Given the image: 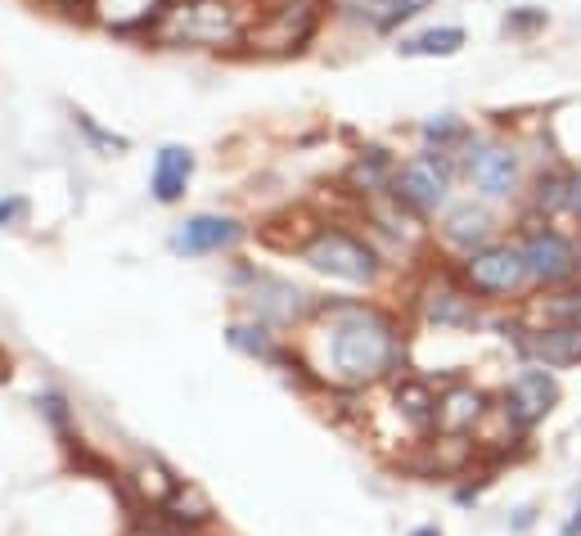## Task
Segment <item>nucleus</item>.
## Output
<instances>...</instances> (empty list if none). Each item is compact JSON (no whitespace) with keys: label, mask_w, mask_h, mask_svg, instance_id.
I'll return each mask as SVG.
<instances>
[{"label":"nucleus","mask_w":581,"mask_h":536,"mask_svg":"<svg viewBox=\"0 0 581 536\" xmlns=\"http://www.w3.org/2000/svg\"><path fill=\"white\" fill-rule=\"evenodd\" d=\"M325 352L338 383H374L397 361V325L374 307H334Z\"/></svg>","instance_id":"1"},{"label":"nucleus","mask_w":581,"mask_h":536,"mask_svg":"<svg viewBox=\"0 0 581 536\" xmlns=\"http://www.w3.org/2000/svg\"><path fill=\"white\" fill-rule=\"evenodd\" d=\"M154 37L163 46L221 50L248 37V19L235 0H172L163 19L154 23Z\"/></svg>","instance_id":"2"},{"label":"nucleus","mask_w":581,"mask_h":536,"mask_svg":"<svg viewBox=\"0 0 581 536\" xmlns=\"http://www.w3.org/2000/svg\"><path fill=\"white\" fill-rule=\"evenodd\" d=\"M325 10H329V0H284L280 10H271L257 28H248L244 41L257 55H293V50H302L320 32Z\"/></svg>","instance_id":"3"},{"label":"nucleus","mask_w":581,"mask_h":536,"mask_svg":"<svg viewBox=\"0 0 581 536\" xmlns=\"http://www.w3.org/2000/svg\"><path fill=\"white\" fill-rule=\"evenodd\" d=\"M302 262L316 266L320 275H334L347 284H370L379 275V257L370 244H361L347 230H316V235L302 244Z\"/></svg>","instance_id":"4"},{"label":"nucleus","mask_w":581,"mask_h":536,"mask_svg":"<svg viewBox=\"0 0 581 536\" xmlns=\"http://www.w3.org/2000/svg\"><path fill=\"white\" fill-rule=\"evenodd\" d=\"M446 190H451V167H446L437 154L410 158L406 167L392 172V194H397L410 212H419V217H428V212L442 208Z\"/></svg>","instance_id":"5"},{"label":"nucleus","mask_w":581,"mask_h":536,"mask_svg":"<svg viewBox=\"0 0 581 536\" xmlns=\"http://www.w3.org/2000/svg\"><path fill=\"white\" fill-rule=\"evenodd\" d=\"M464 275H469L473 289L491 293V298H505V293L523 289V284L532 280L523 248H482V253H469Z\"/></svg>","instance_id":"6"},{"label":"nucleus","mask_w":581,"mask_h":536,"mask_svg":"<svg viewBox=\"0 0 581 536\" xmlns=\"http://www.w3.org/2000/svg\"><path fill=\"white\" fill-rule=\"evenodd\" d=\"M239 239H244V221L221 217V212H199V217L181 221L172 230V253L208 257V253H221V248H235Z\"/></svg>","instance_id":"7"},{"label":"nucleus","mask_w":581,"mask_h":536,"mask_svg":"<svg viewBox=\"0 0 581 536\" xmlns=\"http://www.w3.org/2000/svg\"><path fill=\"white\" fill-rule=\"evenodd\" d=\"M244 280H253V289H248V307H253L257 320H271V325H293V320L307 311V293L298 289V284L280 280V275H266V271H244Z\"/></svg>","instance_id":"8"},{"label":"nucleus","mask_w":581,"mask_h":536,"mask_svg":"<svg viewBox=\"0 0 581 536\" xmlns=\"http://www.w3.org/2000/svg\"><path fill=\"white\" fill-rule=\"evenodd\" d=\"M554 401H559V383L545 370H523L505 392V415H509V424L532 428L536 419L550 415Z\"/></svg>","instance_id":"9"},{"label":"nucleus","mask_w":581,"mask_h":536,"mask_svg":"<svg viewBox=\"0 0 581 536\" xmlns=\"http://www.w3.org/2000/svg\"><path fill=\"white\" fill-rule=\"evenodd\" d=\"M523 257H527L532 280H541V284H559L577 271V248H572L559 230H532V235L523 239Z\"/></svg>","instance_id":"10"},{"label":"nucleus","mask_w":581,"mask_h":536,"mask_svg":"<svg viewBox=\"0 0 581 536\" xmlns=\"http://www.w3.org/2000/svg\"><path fill=\"white\" fill-rule=\"evenodd\" d=\"M464 167H469V181L478 185L487 199H505V194L518 185V158L509 154L505 145H478V149H469Z\"/></svg>","instance_id":"11"},{"label":"nucleus","mask_w":581,"mask_h":536,"mask_svg":"<svg viewBox=\"0 0 581 536\" xmlns=\"http://www.w3.org/2000/svg\"><path fill=\"white\" fill-rule=\"evenodd\" d=\"M523 352L532 356V361H541L545 370H568V365H581V325L541 329V334L523 338Z\"/></svg>","instance_id":"12"},{"label":"nucleus","mask_w":581,"mask_h":536,"mask_svg":"<svg viewBox=\"0 0 581 536\" xmlns=\"http://www.w3.org/2000/svg\"><path fill=\"white\" fill-rule=\"evenodd\" d=\"M194 176V154L185 145H163L154 158V176H149V190L158 203H181L185 185Z\"/></svg>","instance_id":"13"},{"label":"nucleus","mask_w":581,"mask_h":536,"mask_svg":"<svg viewBox=\"0 0 581 536\" xmlns=\"http://www.w3.org/2000/svg\"><path fill=\"white\" fill-rule=\"evenodd\" d=\"M167 5H172V0H91V14L118 32H131V28L154 32V23L163 19Z\"/></svg>","instance_id":"14"},{"label":"nucleus","mask_w":581,"mask_h":536,"mask_svg":"<svg viewBox=\"0 0 581 536\" xmlns=\"http://www.w3.org/2000/svg\"><path fill=\"white\" fill-rule=\"evenodd\" d=\"M163 514L172 518V523L181 527L185 536H194L203 523H212V500L203 496V491L194 487V482H181V487L172 491V500L163 505Z\"/></svg>","instance_id":"15"},{"label":"nucleus","mask_w":581,"mask_h":536,"mask_svg":"<svg viewBox=\"0 0 581 536\" xmlns=\"http://www.w3.org/2000/svg\"><path fill=\"white\" fill-rule=\"evenodd\" d=\"M478 415H482V392H473V388H455V392H446V397H437V424H442L446 433L473 428Z\"/></svg>","instance_id":"16"},{"label":"nucleus","mask_w":581,"mask_h":536,"mask_svg":"<svg viewBox=\"0 0 581 536\" xmlns=\"http://www.w3.org/2000/svg\"><path fill=\"white\" fill-rule=\"evenodd\" d=\"M442 235L451 239V244H460V248H473V244H482V239L491 235V217L482 208H455L451 217H446Z\"/></svg>","instance_id":"17"},{"label":"nucleus","mask_w":581,"mask_h":536,"mask_svg":"<svg viewBox=\"0 0 581 536\" xmlns=\"http://www.w3.org/2000/svg\"><path fill=\"white\" fill-rule=\"evenodd\" d=\"M397 410L415 428H433L437 424V397L428 392V383H401V388H397Z\"/></svg>","instance_id":"18"},{"label":"nucleus","mask_w":581,"mask_h":536,"mask_svg":"<svg viewBox=\"0 0 581 536\" xmlns=\"http://www.w3.org/2000/svg\"><path fill=\"white\" fill-rule=\"evenodd\" d=\"M424 311H428V320H437V325H455V329H464V325L478 320V316H473V307H469V298H460V293H451V289L428 293Z\"/></svg>","instance_id":"19"},{"label":"nucleus","mask_w":581,"mask_h":536,"mask_svg":"<svg viewBox=\"0 0 581 536\" xmlns=\"http://www.w3.org/2000/svg\"><path fill=\"white\" fill-rule=\"evenodd\" d=\"M464 46V32L460 28H428L419 37H406L401 41V55H455Z\"/></svg>","instance_id":"20"},{"label":"nucleus","mask_w":581,"mask_h":536,"mask_svg":"<svg viewBox=\"0 0 581 536\" xmlns=\"http://www.w3.org/2000/svg\"><path fill=\"white\" fill-rule=\"evenodd\" d=\"M230 347L244 356H262V361H280V352H275L271 334H266V325H230L226 329Z\"/></svg>","instance_id":"21"},{"label":"nucleus","mask_w":581,"mask_h":536,"mask_svg":"<svg viewBox=\"0 0 581 536\" xmlns=\"http://www.w3.org/2000/svg\"><path fill=\"white\" fill-rule=\"evenodd\" d=\"M428 0H383V14H379V23L374 28H383V32H392L397 23H406V19H415L419 10H424Z\"/></svg>","instance_id":"22"},{"label":"nucleus","mask_w":581,"mask_h":536,"mask_svg":"<svg viewBox=\"0 0 581 536\" xmlns=\"http://www.w3.org/2000/svg\"><path fill=\"white\" fill-rule=\"evenodd\" d=\"M37 410H41V415H46L55 428H68V401L59 397V392H41V397H37Z\"/></svg>","instance_id":"23"},{"label":"nucleus","mask_w":581,"mask_h":536,"mask_svg":"<svg viewBox=\"0 0 581 536\" xmlns=\"http://www.w3.org/2000/svg\"><path fill=\"white\" fill-rule=\"evenodd\" d=\"M545 23V10H532V5H523V10L505 14V32H532Z\"/></svg>","instance_id":"24"},{"label":"nucleus","mask_w":581,"mask_h":536,"mask_svg":"<svg viewBox=\"0 0 581 536\" xmlns=\"http://www.w3.org/2000/svg\"><path fill=\"white\" fill-rule=\"evenodd\" d=\"M545 316L559 320V325H581V293H572L568 302H550V307H545Z\"/></svg>","instance_id":"25"},{"label":"nucleus","mask_w":581,"mask_h":536,"mask_svg":"<svg viewBox=\"0 0 581 536\" xmlns=\"http://www.w3.org/2000/svg\"><path fill=\"white\" fill-rule=\"evenodd\" d=\"M28 221V199L10 194V199H0V226H23Z\"/></svg>","instance_id":"26"},{"label":"nucleus","mask_w":581,"mask_h":536,"mask_svg":"<svg viewBox=\"0 0 581 536\" xmlns=\"http://www.w3.org/2000/svg\"><path fill=\"white\" fill-rule=\"evenodd\" d=\"M77 127H82L86 131V136H91L95 140V145H104V149H127V140H122V136H109V131H100V127H95V122L91 118H86V113H77Z\"/></svg>","instance_id":"27"},{"label":"nucleus","mask_w":581,"mask_h":536,"mask_svg":"<svg viewBox=\"0 0 581 536\" xmlns=\"http://www.w3.org/2000/svg\"><path fill=\"white\" fill-rule=\"evenodd\" d=\"M338 5H343V14L370 19V23H379V14H383V0H338Z\"/></svg>","instance_id":"28"},{"label":"nucleus","mask_w":581,"mask_h":536,"mask_svg":"<svg viewBox=\"0 0 581 536\" xmlns=\"http://www.w3.org/2000/svg\"><path fill=\"white\" fill-rule=\"evenodd\" d=\"M460 122H451V118H442V122H428V136L433 140H446V136H460Z\"/></svg>","instance_id":"29"},{"label":"nucleus","mask_w":581,"mask_h":536,"mask_svg":"<svg viewBox=\"0 0 581 536\" xmlns=\"http://www.w3.org/2000/svg\"><path fill=\"white\" fill-rule=\"evenodd\" d=\"M559 536H581V505H577V514L568 518V523H563V532Z\"/></svg>","instance_id":"30"},{"label":"nucleus","mask_w":581,"mask_h":536,"mask_svg":"<svg viewBox=\"0 0 581 536\" xmlns=\"http://www.w3.org/2000/svg\"><path fill=\"white\" fill-rule=\"evenodd\" d=\"M410 536H442L437 527H419V532H410Z\"/></svg>","instance_id":"31"},{"label":"nucleus","mask_w":581,"mask_h":536,"mask_svg":"<svg viewBox=\"0 0 581 536\" xmlns=\"http://www.w3.org/2000/svg\"><path fill=\"white\" fill-rule=\"evenodd\" d=\"M140 536H185V532H140Z\"/></svg>","instance_id":"32"}]
</instances>
